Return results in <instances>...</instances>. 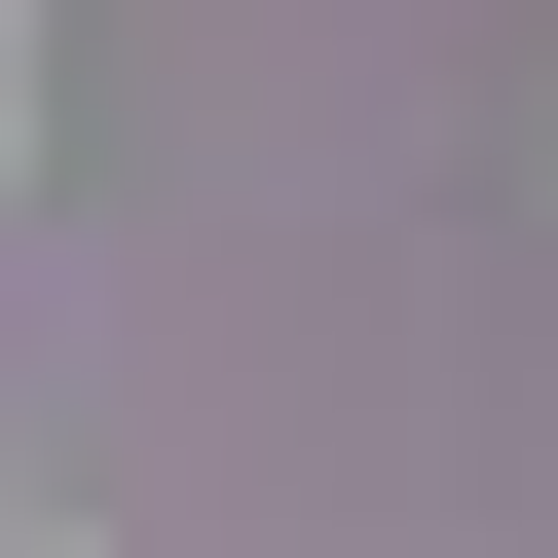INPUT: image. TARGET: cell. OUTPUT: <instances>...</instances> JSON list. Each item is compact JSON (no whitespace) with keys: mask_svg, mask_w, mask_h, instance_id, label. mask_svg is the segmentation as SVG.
<instances>
[{"mask_svg":"<svg viewBox=\"0 0 558 558\" xmlns=\"http://www.w3.org/2000/svg\"><path fill=\"white\" fill-rule=\"evenodd\" d=\"M38 112H75V38H38V0H0V149H38Z\"/></svg>","mask_w":558,"mask_h":558,"instance_id":"6da1fadb","label":"cell"},{"mask_svg":"<svg viewBox=\"0 0 558 558\" xmlns=\"http://www.w3.org/2000/svg\"><path fill=\"white\" fill-rule=\"evenodd\" d=\"M521 186H558V75H521Z\"/></svg>","mask_w":558,"mask_h":558,"instance_id":"7a4b0ae2","label":"cell"}]
</instances>
